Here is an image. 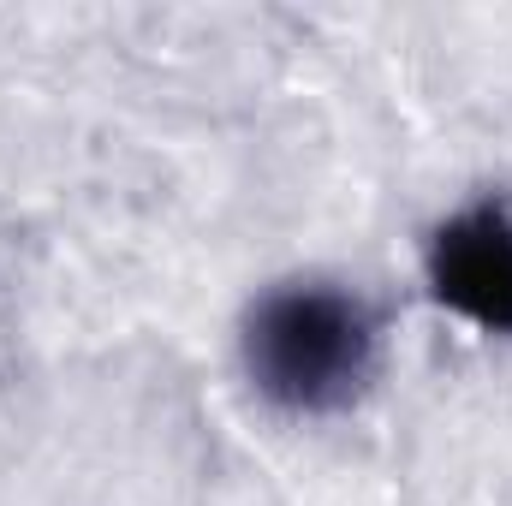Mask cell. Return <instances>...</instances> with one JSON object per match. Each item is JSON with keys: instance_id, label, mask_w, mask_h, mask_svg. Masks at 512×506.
I'll return each instance as SVG.
<instances>
[{"instance_id": "cell-2", "label": "cell", "mask_w": 512, "mask_h": 506, "mask_svg": "<svg viewBox=\"0 0 512 506\" xmlns=\"http://www.w3.org/2000/svg\"><path fill=\"white\" fill-rule=\"evenodd\" d=\"M429 292L465 322L512 334V215L477 203L429 239Z\"/></svg>"}, {"instance_id": "cell-1", "label": "cell", "mask_w": 512, "mask_h": 506, "mask_svg": "<svg viewBox=\"0 0 512 506\" xmlns=\"http://www.w3.org/2000/svg\"><path fill=\"white\" fill-rule=\"evenodd\" d=\"M376 310L340 286H274L245 316V370L256 393L298 417L346 411L376 376Z\"/></svg>"}]
</instances>
